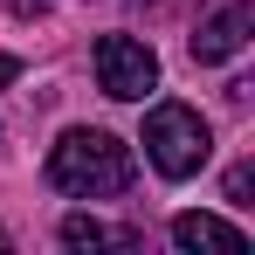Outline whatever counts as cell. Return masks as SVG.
<instances>
[{
    "instance_id": "52a82bcc",
    "label": "cell",
    "mask_w": 255,
    "mask_h": 255,
    "mask_svg": "<svg viewBox=\"0 0 255 255\" xmlns=\"http://www.w3.org/2000/svg\"><path fill=\"white\" fill-rule=\"evenodd\" d=\"M249 193H255V166H235L228 172V200H235V207H255Z\"/></svg>"
},
{
    "instance_id": "7a4b0ae2",
    "label": "cell",
    "mask_w": 255,
    "mask_h": 255,
    "mask_svg": "<svg viewBox=\"0 0 255 255\" xmlns=\"http://www.w3.org/2000/svg\"><path fill=\"white\" fill-rule=\"evenodd\" d=\"M214 138H207V118L200 111H186V104H159L152 118H145V159L166 172V179H193V172L207 166Z\"/></svg>"
},
{
    "instance_id": "8992f818",
    "label": "cell",
    "mask_w": 255,
    "mask_h": 255,
    "mask_svg": "<svg viewBox=\"0 0 255 255\" xmlns=\"http://www.w3.org/2000/svg\"><path fill=\"white\" fill-rule=\"evenodd\" d=\"M62 242H69V249H104V242L131 249V242H138V228H104L97 214H69V221H62Z\"/></svg>"
},
{
    "instance_id": "3957f363",
    "label": "cell",
    "mask_w": 255,
    "mask_h": 255,
    "mask_svg": "<svg viewBox=\"0 0 255 255\" xmlns=\"http://www.w3.org/2000/svg\"><path fill=\"white\" fill-rule=\"evenodd\" d=\"M97 83H104V97H118V104H145V90L159 83V55L138 42V35H104L97 42Z\"/></svg>"
},
{
    "instance_id": "9c48e42d",
    "label": "cell",
    "mask_w": 255,
    "mask_h": 255,
    "mask_svg": "<svg viewBox=\"0 0 255 255\" xmlns=\"http://www.w3.org/2000/svg\"><path fill=\"white\" fill-rule=\"evenodd\" d=\"M42 7H48V0H14V14H42Z\"/></svg>"
},
{
    "instance_id": "ba28073f",
    "label": "cell",
    "mask_w": 255,
    "mask_h": 255,
    "mask_svg": "<svg viewBox=\"0 0 255 255\" xmlns=\"http://www.w3.org/2000/svg\"><path fill=\"white\" fill-rule=\"evenodd\" d=\"M14 76H21V62H14V55H0V83H14Z\"/></svg>"
},
{
    "instance_id": "6da1fadb",
    "label": "cell",
    "mask_w": 255,
    "mask_h": 255,
    "mask_svg": "<svg viewBox=\"0 0 255 255\" xmlns=\"http://www.w3.org/2000/svg\"><path fill=\"white\" fill-rule=\"evenodd\" d=\"M138 179L131 145H118L111 131H62V145L48 152V186L69 200H118Z\"/></svg>"
},
{
    "instance_id": "5b68a950",
    "label": "cell",
    "mask_w": 255,
    "mask_h": 255,
    "mask_svg": "<svg viewBox=\"0 0 255 255\" xmlns=\"http://www.w3.org/2000/svg\"><path fill=\"white\" fill-rule=\"evenodd\" d=\"M172 242L179 249H214V255H249V235L228 228V221H214V214H179L172 221Z\"/></svg>"
},
{
    "instance_id": "277c9868",
    "label": "cell",
    "mask_w": 255,
    "mask_h": 255,
    "mask_svg": "<svg viewBox=\"0 0 255 255\" xmlns=\"http://www.w3.org/2000/svg\"><path fill=\"white\" fill-rule=\"evenodd\" d=\"M249 28H255V0H228L207 28L193 35V62H228V55H242Z\"/></svg>"
}]
</instances>
